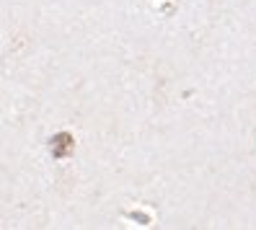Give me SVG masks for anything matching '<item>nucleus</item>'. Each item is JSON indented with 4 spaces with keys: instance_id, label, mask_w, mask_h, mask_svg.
Wrapping results in <instances>:
<instances>
[{
    "instance_id": "f257e3e1",
    "label": "nucleus",
    "mask_w": 256,
    "mask_h": 230,
    "mask_svg": "<svg viewBox=\"0 0 256 230\" xmlns=\"http://www.w3.org/2000/svg\"><path fill=\"white\" fill-rule=\"evenodd\" d=\"M50 148H52V156H54V158H65V156H70V152H72V134H68V132L54 134Z\"/></svg>"
}]
</instances>
